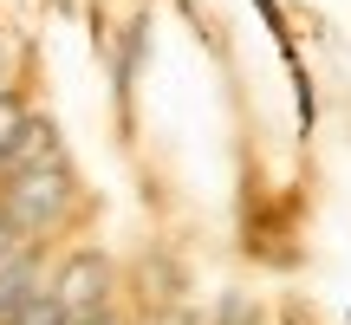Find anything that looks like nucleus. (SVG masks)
Segmentation results:
<instances>
[{
	"label": "nucleus",
	"mask_w": 351,
	"mask_h": 325,
	"mask_svg": "<svg viewBox=\"0 0 351 325\" xmlns=\"http://www.w3.org/2000/svg\"><path fill=\"white\" fill-rule=\"evenodd\" d=\"M72 208V176H65V162H33V169H20L7 182V195H0V215H7L20 234H39V228H52L59 215Z\"/></svg>",
	"instance_id": "obj_1"
},
{
	"label": "nucleus",
	"mask_w": 351,
	"mask_h": 325,
	"mask_svg": "<svg viewBox=\"0 0 351 325\" xmlns=\"http://www.w3.org/2000/svg\"><path fill=\"white\" fill-rule=\"evenodd\" d=\"M26 124V111H20V98H7L0 91V156H7V143H13V130Z\"/></svg>",
	"instance_id": "obj_6"
},
{
	"label": "nucleus",
	"mask_w": 351,
	"mask_h": 325,
	"mask_svg": "<svg viewBox=\"0 0 351 325\" xmlns=\"http://www.w3.org/2000/svg\"><path fill=\"white\" fill-rule=\"evenodd\" d=\"M72 325H117L111 313H91V319H72Z\"/></svg>",
	"instance_id": "obj_8"
},
{
	"label": "nucleus",
	"mask_w": 351,
	"mask_h": 325,
	"mask_svg": "<svg viewBox=\"0 0 351 325\" xmlns=\"http://www.w3.org/2000/svg\"><path fill=\"white\" fill-rule=\"evenodd\" d=\"M52 137H59V130H52L46 117H26V124L13 130L7 156H0V169H13V176H20V169H33V162H52V150H59Z\"/></svg>",
	"instance_id": "obj_3"
},
{
	"label": "nucleus",
	"mask_w": 351,
	"mask_h": 325,
	"mask_svg": "<svg viewBox=\"0 0 351 325\" xmlns=\"http://www.w3.org/2000/svg\"><path fill=\"white\" fill-rule=\"evenodd\" d=\"M13 254H26V234L7 221V215H0V261H13Z\"/></svg>",
	"instance_id": "obj_7"
},
{
	"label": "nucleus",
	"mask_w": 351,
	"mask_h": 325,
	"mask_svg": "<svg viewBox=\"0 0 351 325\" xmlns=\"http://www.w3.org/2000/svg\"><path fill=\"white\" fill-rule=\"evenodd\" d=\"M0 72H7V59H0Z\"/></svg>",
	"instance_id": "obj_9"
},
{
	"label": "nucleus",
	"mask_w": 351,
	"mask_h": 325,
	"mask_svg": "<svg viewBox=\"0 0 351 325\" xmlns=\"http://www.w3.org/2000/svg\"><path fill=\"white\" fill-rule=\"evenodd\" d=\"M26 300H33V267H26V254H13V261H0V325L20 313Z\"/></svg>",
	"instance_id": "obj_4"
},
{
	"label": "nucleus",
	"mask_w": 351,
	"mask_h": 325,
	"mask_svg": "<svg viewBox=\"0 0 351 325\" xmlns=\"http://www.w3.org/2000/svg\"><path fill=\"white\" fill-rule=\"evenodd\" d=\"M104 287H111L104 254H98V248H78V254H65V261H59L46 300L59 306L65 319H91V313H104Z\"/></svg>",
	"instance_id": "obj_2"
},
{
	"label": "nucleus",
	"mask_w": 351,
	"mask_h": 325,
	"mask_svg": "<svg viewBox=\"0 0 351 325\" xmlns=\"http://www.w3.org/2000/svg\"><path fill=\"white\" fill-rule=\"evenodd\" d=\"M7 325H72V319H65V313H59V306H52V300H46V293H33V300H26V306H20V313H13V319H7Z\"/></svg>",
	"instance_id": "obj_5"
}]
</instances>
